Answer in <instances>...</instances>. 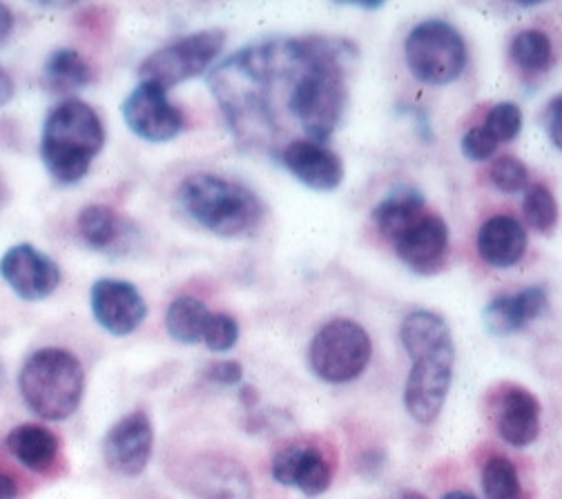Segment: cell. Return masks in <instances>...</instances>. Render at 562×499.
I'll return each mask as SVG.
<instances>
[{
	"mask_svg": "<svg viewBox=\"0 0 562 499\" xmlns=\"http://www.w3.org/2000/svg\"><path fill=\"white\" fill-rule=\"evenodd\" d=\"M121 114L130 132L148 143H168L186 125L181 110L170 103L168 90L157 83L140 81L123 101Z\"/></svg>",
	"mask_w": 562,
	"mask_h": 499,
	"instance_id": "9c48e42d",
	"label": "cell"
},
{
	"mask_svg": "<svg viewBox=\"0 0 562 499\" xmlns=\"http://www.w3.org/2000/svg\"><path fill=\"white\" fill-rule=\"evenodd\" d=\"M77 230L88 248L103 252L121 241L125 233V222L112 207L103 203H92L79 212Z\"/></svg>",
	"mask_w": 562,
	"mask_h": 499,
	"instance_id": "cb8c5ba5",
	"label": "cell"
},
{
	"mask_svg": "<svg viewBox=\"0 0 562 499\" xmlns=\"http://www.w3.org/2000/svg\"><path fill=\"white\" fill-rule=\"evenodd\" d=\"M522 212L527 224L540 233V235H551L555 224H558V201L551 194V190L542 183H536L527 190Z\"/></svg>",
	"mask_w": 562,
	"mask_h": 499,
	"instance_id": "83f0119b",
	"label": "cell"
},
{
	"mask_svg": "<svg viewBox=\"0 0 562 499\" xmlns=\"http://www.w3.org/2000/svg\"><path fill=\"white\" fill-rule=\"evenodd\" d=\"M90 308L97 324L114 337L132 334L148 317L144 295L123 279H97L90 291Z\"/></svg>",
	"mask_w": 562,
	"mask_h": 499,
	"instance_id": "4fadbf2b",
	"label": "cell"
},
{
	"mask_svg": "<svg viewBox=\"0 0 562 499\" xmlns=\"http://www.w3.org/2000/svg\"><path fill=\"white\" fill-rule=\"evenodd\" d=\"M103 148L105 125L90 103L65 99L49 110L41 134V159L56 183L83 181Z\"/></svg>",
	"mask_w": 562,
	"mask_h": 499,
	"instance_id": "7a4b0ae2",
	"label": "cell"
},
{
	"mask_svg": "<svg viewBox=\"0 0 562 499\" xmlns=\"http://www.w3.org/2000/svg\"><path fill=\"white\" fill-rule=\"evenodd\" d=\"M281 163L315 192H333L344 181L341 159L324 143H315L311 138H295L286 143L281 148Z\"/></svg>",
	"mask_w": 562,
	"mask_h": 499,
	"instance_id": "e0dca14e",
	"label": "cell"
},
{
	"mask_svg": "<svg viewBox=\"0 0 562 499\" xmlns=\"http://www.w3.org/2000/svg\"><path fill=\"white\" fill-rule=\"evenodd\" d=\"M0 276L23 302H43L60 285L58 263L32 243L12 246L0 257Z\"/></svg>",
	"mask_w": 562,
	"mask_h": 499,
	"instance_id": "7c38bea8",
	"label": "cell"
},
{
	"mask_svg": "<svg viewBox=\"0 0 562 499\" xmlns=\"http://www.w3.org/2000/svg\"><path fill=\"white\" fill-rule=\"evenodd\" d=\"M544 129L549 134V140L553 143V148L562 152V94L549 101L544 110Z\"/></svg>",
	"mask_w": 562,
	"mask_h": 499,
	"instance_id": "836d02e7",
	"label": "cell"
},
{
	"mask_svg": "<svg viewBox=\"0 0 562 499\" xmlns=\"http://www.w3.org/2000/svg\"><path fill=\"white\" fill-rule=\"evenodd\" d=\"M488 179L501 192L518 194L529 183V170L516 157H498L488 168Z\"/></svg>",
	"mask_w": 562,
	"mask_h": 499,
	"instance_id": "f546056e",
	"label": "cell"
},
{
	"mask_svg": "<svg viewBox=\"0 0 562 499\" xmlns=\"http://www.w3.org/2000/svg\"><path fill=\"white\" fill-rule=\"evenodd\" d=\"M270 473L281 486H293L306 497H319L333 484L335 455L319 442H291L274 453Z\"/></svg>",
	"mask_w": 562,
	"mask_h": 499,
	"instance_id": "30bf717a",
	"label": "cell"
},
{
	"mask_svg": "<svg viewBox=\"0 0 562 499\" xmlns=\"http://www.w3.org/2000/svg\"><path fill=\"white\" fill-rule=\"evenodd\" d=\"M484 499H522V484L516 464L505 455L488 457L482 466Z\"/></svg>",
	"mask_w": 562,
	"mask_h": 499,
	"instance_id": "484cf974",
	"label": "cell"
},
{
	"mask_svg": "<svg viewBox=\"0 0 562 499\" xmlns=\"http://www.w3.org/2000/svg\"><path fill=\"white\" fill-rule=\"evenodd\" d=\"M226 47L224 30H201L168 43L153 52L138 67L140 81H150L170 90L179 83L201 77Z\"/></svg>",
	"mask_w": 562,
	"mask_h": 499,
	"instance_id": "52a82bcc",
	"label": "cell"
},
{
	"mask_svg": "<svg viewBox=\"0 0 562 499\" xmlns=\"http://www.w3.org/2000/svg\"><path fill=\"white\" fill-rule=\"evenodd\" d=\"M501 143L491 136L484 125H477V127H471L464 136H462V155L473 161V163H482L486 159H491L496 155Z\"/></svg>",
	"mask_w": 562,
	"mask_h": 499,
	"instance_id": "1f68e13d",
	"label": "cell"
},
{
	"mask_svg": "<svg viewBox=\"0 0 562 499\" xmlns=\"http://www.w3.org/2000/svg\"><path fill=\"white\" fill-rule=\"evenodd\" d=\"M373 341L353 319H333L317 330L308 348L313 373L328 384L356 382L371 364Z\"/></svg>",
	"mask_w": 562,
	"mask_h": 499,
	"instance_id": "8992f818",
	"label": "cell"
},
{
	"mask_svg": "<svg viewBox=\"0 0 562 499\" xmlns=\"http://www.w3.org/2000/svg\"><path fill=\"white\" fill-rule=\"evenodd\" d=\"M8 451L27 470L47 473L60 453V440L41 423H21L8 435Z\"/></svg>",
	"mask_w": 562,
	"mask_h": 499,
	"instance_id": "44dd1931",
	"label": "cell"
},
{
	"mask_svg": "<svg viewBox=\"0 0 562 499\" xmlns=\"http://www.w3.org/2000/svg\"><path fill=\"white\" fill-rule=\"evenodd\" d=\"M400 339L411 360L456 350L449 324L431 310H415L406 315L400 328Z\"/></svg>",
	"mask_w": 562,
	"mask_h": 499,
	"instance_id": "ffe728a7",
	"label": "cell"
},
{
	"mask_svg": "<svg viewBox=\"0 0 562 499\" xmlns=\"http://www.w3.org/2000/svg\"><path fill=\"white\" fill-rule=\"evenodd\" d=\"M0 499H19L16 479L3 470H0Z\"/></svg>",
	"mask_w": 562,
	"mask_h": 499,
	"instance_id": "8d00e7d4",
	"label": "cell"
},
{
	"mask_svg": "<svg viewBox=\"0 0 562 499\" xmlns=\"http://www.w3.org/2000/svg\"><path fill=\"white\" fill-rule=\"evenodd\" d=\"M477 252L494 268H512L527 252V233L522 224L509 214H498L482 224L477 233Z\"/></svg>",
	"mask_w": 562,
	"mask_h": 499,
	"instance_id": "d6986e66",
	"label": "cell"
},
{
	"mask_svg": "<svg viewBox=\"0 0 562 499\" xmlns=\"http://www.w3.org/2000/svg\"><path fill=\"white\" fill-rule=\"evenodd\" d=\"M491 419L509 446L527 449L540 435V401L520 384H501L491 395Z\"/></svg>",
	"mask_w": 562,
	"mask_h": 499,
	"instance_id": "5bb4252c",
	"label": "cell"
},
{
	"mask_svg": "<svg viewBox=\"0 0 562 499\" xmlns=\"http://www.w3.org/2000/svg\"><path fill=\"white\" fill-rule=\"evenodd\" d=\"M456 366V350L413 360L404 384L406 412L417 423H434L445 408Z\"/></svg>",
	"mask_w": 562,
	"mask_h": 499,
	"instance_id": "ba28073f",
	"label": "cell"
},
{
	"mask_svg": "<svg viewBox=\"0 0 562 499\" xmlns=\"http://www.w3.org/2000/svg\"><path fill=\"white\" fill-rule=\"evenodd\" d=\"M177 201L199 228L226 239L252 235L266 217L263 201L248 185L220 174L186 177Z\"/></svg>",
	"mask_w": 562,
	"mask_h": 499,
	"instance_id": "3957f363",
	"label": "cell"
},
{
	"mask_svg": "<svg viewBox=\"0 0 562 499\" xmlns=\"http://www.w3.org/2000/svg\"><path fill=\"white\" fill-rule=\"evenodd\" d=\"M397 499H427V497L422 495V492H417V490H402Z\"/></svg>",
	"mask_w": 562,
	"mask_h": 499,
	"instance_id": "ab89813d",
	"label": "cell"
},
{
	"mask_svg": "<svg viewBox=\"0 0 562 499\" xmlns=\"http://www.w3.org/2000/svg\"><path fill=\"white\" fill-rule=\"evenodd\" d=\"M19 390L32 412L47 421L72 417L86 393V371L79 356L63 348L32 352L21 373Z\"/></svg>",
	"mask_w": 562,
	"mask_h": 499,
	"instance_id": "277c9868",
	"label": "cell"
},
{
	"mask_svg": "<svg viewBox=\"0 0 562 499\" xmlns=\"http://www.w3.org/2000/svg\"><path fill=\"white\" fill-rule=\"evenodd\" d=\"M509 54L514 63L525 71H547L553 60V47L544 32L540 30H525L514 36Z\"/></svg>",
	"mask_w": 562,
	"mask_h": 499,
	"instance_id": "4316f807",
	"label": "cell"
},
{
	"mask_svg": "<svg viewBox=\"0 0 562 499\" xmlns=\"http://www.w3.org/2000/svg\"><path fill=\"white\" fill-rule=\"evenodd\" d=\"M549 306V295L542 285H529V288L503 295L494 302H488L482 310V321L488 334L494 337H512L527 328L531 321L544 315Z\"/></svg>",
	"mask_w": 562,
	"mask_h": 499,
	"instance_id": "ac0fdd59",
	"label": "cell"
},
{
	"mask_svg": "<svg viewBox=\"0 0 562 499\" xmlns=\"http://www.w3.org/2000/svg\"><path fill=\"white\" fill-rule=\"evenodd\" d=\"M344 47H348L346 41L293 38L284 107L315 143L328 140L341 121L346 105Z\"/></svg>",
	"mask_w": 562,
	"mask_h": 499,
	"instance_id": "6da1fadb",
	"label": "cell"
},
{
	"mask_svg": "<svg viewBox=\"0 0 562 499\" xmlns=\"http://www.w3.org/2000/svg\"><path fill=\"white\" fill-rule=\"evenodd\" d=\"M186 486L199 499H252L248 470L222 453L196 455L186 466Z\"/></svg>",
	"mask_w": 562,
	"mask_h": 499,
	"instance_id": "2e32d148",
	"label": "cell"
},
{
	"mask_svg": "<svg viewBox=\"0 0 562 499\" xmlns=\"http://www.w3.org/2000/svg\"><path fill=\"white\" fill-rule=\"evenodd\" d=\"M201 341L207 345V350L213 352H228L237 345L239 341V324L235 317L226 313H215L210 315Z\"/></svg>",
	"mask_w": 562,
	"mask_h": 499,
	"instance_id": "4dcf8cb0",
	"label": "cell"
},
{
	"mask_svg": "<svg viewBox=\"0 0 562 499\" xmlns=\"http://www.w3.org/2000/svg\"><path fill=\"white\" fill-rule=\"evenodd\" d=\"M43 79L52 92H79L92 83V67L81 52L60 47L47 56L43 67Z\"/></svg>",
	"mask_w": 562,
	"mask_h": 499,
	"instance_id": "603a6c76",
	"label": "cell"
},
{
	"mask_svg": "<svg viewBox=\"0 0 562 499\" xmlns=\"http://www.w3.org/2000/svg\"><path fill=\"white\" fill-rule=\"evenodd\" d=\"M205 377L210 382H215L220 386H237L244 379V368L239 362L233 360H224V362H215L210 364L205 371Z\"/></svg>",
	"mask_w": 562,
	"mask_h": 499,
	"instance_id": "d6a6232c",
	"label": "cell"
},
{
	"mask_svg": "<svg viewBox=\"0 0 562 499\" xmlns=\"http://www.w3.org/2000/svg\"><path fill=\"white\" fill-rule=\"evenodd\" d=\"M241 399H244V404L250 408V406H255L257 404V399H259V395H257V390L255 388H250V386H244L241 388Z\"/></svg>",
	"mask_w": 562,
	"mask_h": 499,
	"instance_id": "74e56055",
	"label": "cell"
},
{
	"mask_svg": "<svg viewBox=\"0 0 562 499\" xmlns=\"http://www.w3.org/2000/svg\"><path fill=\"white\" fill-rule=\"evenodd\" d=\"M14 25H16V19H14V12L0 3V43H5L10 38V34L14 32Z\"/></svg>",
	"mask_w": 562,
	"mask_h": 499,
	"instance_id": "e575fe53",
	"label": "cell"
},
{
	"mask_svg": "<svg viewBox=\"0 0 562 499\" xmlns=\"http://www.w3.org/2000/svg\"><path fill=\"white\" fill-rule=\"evenodd\" d=\"M155 428L146 410L121 417L103 438V460L121 477H138L150 464Z\"/></svg>",
	"mask_w": 562,
	"mask_h": 499,
	"instance_id": "8fae6325",
	"label": "cell"
},
{
	"mask_svg": "<svg viewBox=\"0 0 562 499\" xmlns=\"http://www.w3.org/2000/svg\"><path fill=\"white\" fill-rule=\"evenodd\" d=\"M467 43L447 21L417 23L404 41V58L411 75L427 86H449L467 67Z\"/></svg>",
	"mask_w": 562,
	"mask_h": 499,
	"instance_id": "5b68a950",
	"label": "cell"
},
{
	"mask_svg": "<svg viewBox=\"0 0 562 499\" xmlns=\"http://www.w3.org/2000/svg\"><path fill=\"white\" fill-rule=\"evenodd\" d=\"M427 212L425 196L413 188H397L373 209V224L386 241H395L419 214Z\"/></svg>",
	"mask_w": 562,
	"mask_h": 499,
	"instance_id": "7402d4cb",
	"label": "cell"
},
{
	"mask_svg": "<svg viewBox=\"0 0 562 499\" xmlns=\"http://www.w3.org/2000/svg\"><path fill=\"white\" fill-rule=\"evenodd\" d=\"M210 313L205 308V304L196 297H177L168 313H166V328H168V334L179 341V343H186V345H192L196 341H201L203 337V330H205V324L210 319Z\"/></svg>",
	"mask_w": 562,
	"mask_h": 499,
	"instance_id": "d4e9b609",
	"label": "cell"
},
{
	"mask_svg": "<svg viewBox=\"0 0 562 499\" xmlns=\"http://www.w3.org/2000/svg\"><path fill=\"white\" fill-rule=\"evenodd\" d=\"M442 499H477V497L471 495V492H464V490H451Z\"/></svg>",
	"mask_w": 562,
	"mask_h": 499,
	"instance_id": "f35d334b",
	"label": "cell"
},
{
	"mask_svg": "<svg viewBox=\"0 0 562 499\" xmlns=\"http://www.w3.org/2000/svg\"><path fill=\"white\" fill-rule=\"evenodd\" d=\"M14 92H16V88H14L12 77L3 69V65H0V107H5L14 99Z\"/></svg>",
	"mask_w": 562,
	"mask_h": 499,
	"instance_id": "d590c367",
	"label": "cell"
},
{
	"mask_svg": "<svg viewBox=\"0 0 562 499\" xmlns=\"http://www.w3.org/2000/svg\"><path fill=\"white\" fill-rule=\"evenodd\" d=\"M484 129L498 143L514 140L522 129V110L509 101L494 105L484 118Z\"/></svg>",
	"mask_w": 562,
	"mask_h": 499,
	"instance_id": "f1b7e54d",
	"label": "cell"
},
{
	"mask_svg": "<svg viewBox=\"0 0 562 499\" xmlns=\"http://www.w3.org/2000/svg\"><path fill=\"white\" fill-rule=\"evenodd\" d=\"M397 257L417 274H436L449 257V226L434 212H425L391 243Z\"/></svg>",
	"mask_w": 562,
	"mask_h": 499,
	"instance_id": "9a60e30c",
	"label": "cell"
},
{
	"mask_svg": "<svg viewBox=\"0 0 562 499\" xmlns=\"http://www.w3.org/2000/svg\"><path fill=\"white\" fill-rule=\"evenodd\" d=\"M0 384H3V366H0Z\"/></svg>",
	"mask_w": 562,
	"mask_h": 499,
	"instance_id": "60d3db41",
	"label": "cell"
}]
</instances>
